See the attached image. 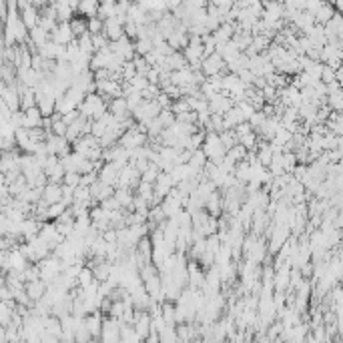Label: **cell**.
<instances>
[{
	"label": "cell",
	"instance_id": "obj_1",
	"mask_svg": "<svg viewBox=\"0 0 343 343\" xmlns=\"http://www.w3.org/2000/svg\"><path fill=\"white\" fill-rule=\"evenodd\" d=\"M201 70L207 74V78L217 76V74H227V62H225V58L219 52H213V54L203 58Z\"/></svg>",
	"mask_w": 343,
	"mask_h": 343
},
{
	"label": "cell",
	"instance_id": "obj_2",
	"mask_svg": "<svg viewBox=\"0 0 343 343\" xmlns=\"http://www.w3.org/2000/svg\"><path fill=\"white\" fill-rule=\"evenodd\" d=\"M108 110H110V114H112L114 118H118V120H126L128 116H132V110H130V106H128L126 96H114V98H110V100H108Z\"/></svg>",
	"mask_w": 343,
	"mask_h": 343
},
{
	"label": "cell",
	"instance_id": "obj_3",
	"mask_svg": "<svg viewBox=\"0 0 343 343\" xmlns=\"http://www.w3.org/2000/svg\"><path fill=\"white\" fill-rule=\"evenodd\" d=\"M50 40H54V42H58V44H62V46H66V44H70L72 40H76V34L72 32L70 22H58L56 28L50 32Z\"/></svg>",
	"mask_w": 343,
	"mask_h": 343
},
{
	"label": "cell",
	"instance_id": "obj_4",
	"mask_svg": "<svg viewBox=\"0 0 343 343\" xmlns=\"http://www.w3.org/2000/svg\"><path fill=\"white\" fill-rule=\"evenodd\" d=\"M209 106H211V112L225 114L231 106H235V100H233L227 92H217L215 96H211V98H209Z\"/></svg>",
	"mask_w": 343,
	"mask_h": 343
},
{
	"label": "cell",
	"instance_id": "obj_5",
	"mask_svg": "<svg viewBox=\"0 0 343 343\" xmlns=\"http://www.w3.org/2000/svg\"><path fill=\"white\" fill-rule=\"evenodd\" d=\"M102 323H104V317L100 315V311L88 313V315L84 317V327H86L94 337H100V333H102Z\"/></svg>",
	"mask_w": 343,
	"mask_h": 343
},
{
	"label": "cell",
	"instance_id": "obj_6",
	"mask_svg": "<svg viewBox=\"0 0 343 343\" xmlns=\"http://www.w3.org/2000/svg\"><path fill=\"white\" fill-rule=\"evenodd\" d=\"M223 116H225V128H223V130H227V128H235L237 124H241L243 120H247L239 104L231 106V108H229V110H227V112H225Z\"/></svg>",
	"mask_w": 343,
	"mask_h": 343
},
{
	"label": "cell",
	"instance_id": "obj_7",
	"mask_svg": "<svg viewBox=\"0 0 343 343\" xmlns=\"http://www.w3.org/2000/svg\"><path fill=\"white\" fill-rule=\"evenodd\" d=\"M62 183H48L44 189H42V199L48 203V205H52V203H58V201H62Z\"/></svg>",
	"mask_w": 343,
	"mask_h": 343
},
{
	"label": "cell",
	"instance_id": "obj_8",
	"mask_svg": "<svg viewBox=\"0 0 343 343\" xmlns=\"http://www.w3.org/2000/svg\"><path fill=\"white\" fill-rule=\"evenodd\" d=\"M42 120H44V114H42V110L38 108V104L32 106V108H28V110H24V126H26V128L42 126Z\"/></svg>",
	"mask_w": 343,
	"mask_h": 343
},
{
	"label": "cell",
	"instance_id": "obj_9",
	"mask_svg": "<svg viewBox=\"0 0 343 343\" xmlns=\"http://www.w3.org/2000/svg\"><path fill=\"white\" fill-rule=\"evenodd\" d=\"M114 197L118 199V203H120L122 209H128V211L132 209V199H134V195H132V189H130V187H116Z\"/></svg>",
	"mask_w": 343,
	"mask_h": 343
},
{
	"label": "cell",
	"instance_id": "obj_10",
	"mask_svg": "<svg viewBox=\"0 0 343 343\" xmlns=\"http://www.w3.org/2000/svg\"><path fill=\"white\" fill-rule=\"evenodd\" d=\"M205 209L211 213V215H215V217H219L221 213H225V207H223V199H221V195L215 191L209 199H207V205H205Z\"/></svg>",
	"mask_w": 343,
	"mask_h": 343
},
{
	"label": "cell",
	"instance_id": "obj_11",
	"mask_svg": "<svg viewBox=\"0 0 343 343\" xmlns=\"http://www.w3.org/2000/svg\"><path fill=\"white\" fill-rule=\"evenodd\" d=\"M20 18H22V22L32 30L34 26H38V20H40V16L36 14V10H34V6L30 4V6H26V8H22V14H20Z\"/></svg>",
	"mask_w": 343,
	"mask_h": 343
},
{
	"label": "cell",
	"instance_id": "obj_12",
	"mask_svg": "<svg viewBox=\"0 0 343 343\" xmlns=\"http://www.w3.org/2000/svg\"><path fill=\"white\" fill-rule=\"evenodd\" d=\"M152 48H154V40H152L150 36H138V38L134 40V50H136V54H140V56L148 54Z\"/></svg>",
	"mask_w": 343,
	"mask_h": 343
},
{
	"label": "cell",
	"instance_id": "obj_13",
	"mask_svg": "<svg viewBox=\"0 0 343 343\" xmlns=\"http://www.w3.org/2000/svg\"><path fill=\"white\" fill-rule=\"evenodd\" d=\"M247 154H249V148H247L243 142H237V144H233V146L227 150V156H229V158H233L235 162L247 160Z\"/></svg>",
	"mask_w": 343,
	"mask_h": 343
},
{
	"label": "cell",
	"instance_id": "obj_14",
	"mask_svg": "<svg viewBox=\"0 0 343 343\" xmlns=\"http://www.w3.org/2000/svg\"><path fill=\"white\" fill-rule=\"evenodd\" d=\"M239 142H243L249 150H257V144H259V134H257V130H249L247 134H243V136L239 138Z\"/></svg>",
	"mask_w": 343,
	"mask_h": 343
},
{
	"label": "cell",
	"instance_id": "obj_15",
	"mask_svg": "<svg viewBox=\"0 0 343 343\" xmlns=\"http://www.w3.org/2000/svg\"><path fill=\"white\" fill-rule=\"evenodd\" d=\"M66 209H68V205H66L64 201H58V203L48 205V221H56Z\"/></svg>",
	"mask_w": 343,
	"mask_h": 343
},
{
	"label": "cell",
	"instance_id": "obj_16",
	"mask_svg": "<svg viewBox=\"0 0 343 343\" xmlns=\"http://www.w3.org/2000/svg\"><path fill=\"white\" fill-rule=\"evenodd\" d=\"M90 283H94V271L90 269V267H82V271H80V275H78V285L84 289V287H88Z\"/></svg>",
	"mask_w": 343,
	"mask_h": 343
},
{
	"label": "cell",
	"instance_id": "obj_17",
	"mask_svg": "<svg viewBox=\"0 0 343 343\" xmlns=\"http://www.w3.org/2000/svg\"><path fill=\"white\" fill-rule=\"evenodd\" d=\"M104 30V20L98 16H88V32L90 34H98Z\"/></svg>",
	"mask_w": 343,
	"mask_h": 343
},
{
	"label": "cell",
	"instance_id": "obj_18",
	"mask_svg": "<svg viewBox=\"0 0 343 343\" xmlns=\"http://www.w3.org/2000/svg\"><path fill=\"white\" fill-rule=\"evenodd\" d=\"M82 181V175L78 173V170H66V175H64V185H70V187H78Z\"/></svg>",
	"mask_w": 343,
	"mask_h": 343
},
{
	"label": "cell",
	"instance_id": "obj_19",
	"mask_svg": "<svg viewBox=\"0 0 343 343\" xmlns=\"http://www.w3.org/2000/svg\"><path fill=\"white\" fill-rule=\"evenodd\" d=\"M321 80H323L325 84H329V82H333V80H337V68H333L331 64H323V72H321Z\"/></svg>",
	"mask_w": 343,
	"mask_h": 343
},
{
	"label": "cell",
	"instance_id": "obj_20",
	"mask_svg": "<svg viewBox=\"0 0 343 343\" xmlns=\"http://www.w3.org/2000/svg\"><path fill=\"white\" fill-rule=\"evenodd\" d=\"M116 193V187L114 185H102V189L98 191V195H96V201L100 203V201H104V199H108V197H112Z\"/></svg>",
	"mask_w": 343,
	"mask_h": 343
},
{
	"label": "cell",
	"instance_id": "obj_21",
	"mask_svg": "<svg viewBox=\"0 0 343 343\" xmlns=\"http://www.w3.org/2000/svg\"><path fill=\"white\" fill-rule=\"evenodd\" d=\"M265 120H267V114H265L263 110H255V112L251 114V118H249V122L253 124V128H259Z\"/></svg>",
	"mask_w": 343,
	"mask_h": 343
},
{
	"label": "cell",
	"instance_id": "obj_22",
	"mask_svg": "<svg viewBox=\"0 0 343 343\" xmlns=\"http://www.w3.org/2000/svg\"><path fill=\"white\" fill-rule=\"evenodd\" d=\"M100 205L106 209V211H118V209H122L120 207V203H118V199L112 195V197H108V199H104V201H100Z\"/></svg>",
	"mask_w": 343,
	"mask_h": 343
},
{
	"label": "cell",
	"instance_id": "obj_23",
	"mask_svg": "<svg viewBox=\"0 0 343 343\" xmlns=\"http://www.w3.org/2000/svg\"><path fill=\"white\" fill-rule=\"evenodd\" d=\"M177 120H179V122H195V124H197V112H195V110L179 112V114H177Z\"/></svg>",
	"mask_w": 343,
	"mask_h": 343
}]
</instances>
